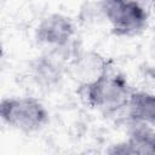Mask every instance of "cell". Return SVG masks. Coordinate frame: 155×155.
<instances>
[{
	"label": "cell",
	"instance_id": "7",
	"mask_svg": "<svg viewBox=\"0 0 155 155\" xmlns=\"http://www.w3.org/2000/svg\"><path fill=\"white\" fill-rule=\"evenodd\" d=\"M132 125H155V96L147 91L134 90L126 105Z\"/></svg>",
	"mask_w": 155,
	"mask_h": 155
},
{
	"label": "cell",
	"instance_id": "6",
	"mask_svg": "<svg viewBox=\"0 0 155 155\" xmlns=\"http://www.w3.org/2000/svg\"><path fill=\"white\" fill-rule=\"evenodd\" d=\"M105 155H155L154 127L132 125L128 138L110 145Z\"/></svg>",
	"mask_w": 155,
	"mask_h": 155
},
{
	"label": "cell",
	"instance_id": "5",
	"mask_svg": "<svg viewBox=\"0 0 155 155\" xmlns=\"http://www.w3.org/2000/svg\"><path fill=\"white\" fill-rule=\"evenodd\" d=\"M109 70H111V61L109 58H105L94 51L80 50L70 63L68 74L70 73L76 80H79L81 87L94 81Z\"/></svg>",
	"mask_w": 155,
	"mask_h": 155
},
{
	"label": "cell",
	"instance_id": "8",
	"mask_svg": "<svg viewBox=\"0 0 155 155\" xmlns=\"http://www.w3.org/2000/svg\"><path fill=\"white\" fill-rule=\"evenodd\" d=\"M4 53H5V51H4V46L0 44V61H1V58L4 57Z\"/></svg>",
	"mask_w": 155,
	"mask_h": 155
},
{
	"label": "cell",
	"instance_id": "3",
	"mask_svg": "<svg viewBox=\"0 0 155 155\" xmlns=\"http://www.w3.org/2000/svg\"><path fill=\"white\" fill-rule=\"evenodd\" d=\"M99 8L115 36H137L148 28L149 11L138 1L107 0L99 2Z\"/></svg>",
	"mask_w": 155,
	"mask_h": 155
},
{
	"label": "cell",
	"instance_id": "9",
	"mask_svg": "<svg viewBox=\"0 0 155 155\" xmlns=\"http://www.w3.org/2000/svg\"><path fill=\"white\" fill-rule=\"evenodd\" d=\"M80 155H87V154H80Z\"/></svg>",
	"mask_w": 155,
	"mask_h": 155
},
{
	"label": "cell",
	"instance_id": "4",
	"mask_svg": "<svg viewBox=\"0 0 155 155\" xmlns=\"http://www.w3.org/2000/svg\"><path fill=\"white\" fill-rule=\"evenodd\" d=\"M75 33L76 27L70 17L63 13H50L39 22L35 29V40L50 48H57L70 44Z\"/></svg>",
	"mask_w": 155,
	"mask_h": 155
},
{
	"label": "cell",
	"instance_id": "1",
	"mask_svg": "<svg viewBox=\"0 0 155 155\" xmlns=\"http://www.w3.org/2000/svg\"><path fill=\"white\" fill-rule=\"evenodd\" d=\"M133 91L134 88L122 73L111 70L80 87V93L86 103L105 115H113L125 109Z\"/></svg>",
	"mask_w": 155,
	"mask_h": 155
},
{
	"label": "cell",
	"instance_id": "2",
	"mask_svg": "<svg viewBox=\"0 0 155 155\" xmlns=\"http://www.w3.org/2000/svg\"><path fill=\"white\" fill-rule=\"evenodd\" d=\"M0 121L11 128L33 133L50 121L47 108L31 96H12L0 99Z\"/></svg>",
	"mask_w": 155,
	"mask_h": 155
}]
</instances>
